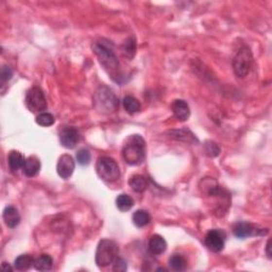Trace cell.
<instances>
[{
    "instance_id": "5bb4252c",
    "label": "cell",
    "mask_w": 272,
    "mask_h": 272,
    "mask_svg": "<svg viewBox=\"0 0 272 272\" xmlns=\"http://www.w3.org/2000/svg\"><path fill=\"white\" fill-rule=\"evenodd\" d=\"M26 158L21 152L12 150L8 155V164L10 167V170L13 173H16L18 170L24 168V165L26 163Z\"/></svg>"
},
{
    "instance_id": "1f68e13d",
    "label": "cell",
    "mask_w": 272,
    "mask_h": 272,
    "mask_svg": "<svg viewBox=\"0 0 272 272\" xmlns=\"http://www.w3.org/2000/svg\"><path fill=\"white\" fill-rule=\"evenodd\" d=\"M270 242H271V240H268V242H267V246H266V253H267V256H268V258H269V259L271 258V252H270L271 246H270Z\"/></svg>"
},
{
    "instance_id": "3957f363",
    "label": "cell",
    "mask_w": 272,
    "mask_h": 272,
    "mask_svg": "<svg viewBox=\"0 0 272 272\" xmlns=\"http://www.w3.org/2000/svg\"><path fill=\"white\" fill-rule=\"evenodd\" d=\"M119 256V248L115 241L111 239H102L98 244L95 260L99 268L112 265Z\"/></svg>"
},
{
    "instance_id": "5b68a950",
    "label": "cell",
    "mask_w": 272,
    "mask_h": 272,
    "mask_svg": "<svg viewBox=\"0 0 272 272\" xmlns=\"http://www.w3.org/2000/svg\"><path fill=\"white\" fill-rule=\"evenodd\" d=\"M97 175L102 181L114 183L120 178V169L117 162L109 156H100L96 164Z\"/></svg>"
},
{
    "instance_id": "7c38bea8",
    "label": "cell",
    "mask_w": 272,
    "mask_h": 272,
    "mask_svg": "<svg viewBox=\"0 0 272 272\" xmlns=\"http://www.w3.org/2000/svg\"><path fill=\"white\" fill-rule=\"evenodd\" d=\"M172 113L180 121H186L190 116V109L187 102L182 99H177L171 104Z\"/></svg>"
},
{
    "instance_id": "7402d4cb",
    "label": "cell",
    "mask_w": 272,
    "mask_h": 272,
    "mask_svg": "<svg viewBox=\"0 0 272 272\" xmlns=\"http://www.w3.org/2000/svg\"><path fill=\"white\" fill-rule=\"evenodd\" d=\"M168 265L173 271H183L187 267V260L181 254H173L168 260Z\"/></svg>"
},
{
    "instance_id": "ba28073f",
    "label": "cell",
    "mask_w": 272,
    "mask_h": 272,
    "mask_svg": "<svg viewBox=\"0 0 272 272\" xmlns=\"http://www.w3.org/2000/svg\"><path fill=\"white\" fill-rule=\"evenodd\" d=\"M264 230L265 229H259L257 225H254L249 222H237L233 227V234L237 238L245 239L247 237L267 234L268 231Z\"/></svg>"
},
{
    "instance_id": "d6986e66",
    "label": "cell",
    "mask_w": 272,
    "mask_h": 272,
    "mask_svg": "<svg viewBox=\"0 0 272 272\" xmlns=\"http://www.w3.org/2000/svg\"><path fill=\"white\" fill-rule=\"evenodd\" d=\"M34 259L29 254H22L15 259L14 262V269L18 271H26L30 269L32 266H34Z\"/></svg>"
},
{
    "instance_id": "f1b7e54d",
    "label": "cell",
    "mask_w": 272,
    "mask_h": 272,
    "mask_svg": "<svg viewBox=\"0 0 272 272\" xmlns=\"http://www.w3.org/2000/svg\"><path fill=\"white\" fill-rule=\"evenodd\" d=\"M13 77V71L9 66L3 65L1 68V73H0V78H1V83L2 85L7 83Z\"/></svg>"
},
{
    "instance_id": "7a4b0ae2",
    "label": "cell",
    "mask_w": 272,
    "mask_h": 272,
    "mask_svg": "<svg viewBox=\"0 0 272 272\" xmlns=\"http://www.w3.org/2000/svg\"><path fill=\"white\" fill-rule=\"evenodd\" d=\"M121 153L128 165H141L146 159V142L138 134L130 135L126 138Z\"/></svg>"
},
{
    "instance_id": "484cf974",
    "label": "cell",
    "mask_w": 272,
    "mask_h": 272,
    "mask_svg": "<svg viewBox=\"0 0 272 272\" xmlns=\"http://www.w3.org/2000/svg\"><path fill=\"white\" fill-rule=\"evenodd\" d=\"M36 124L40 127H51L54 125V115H51L50 113H39L36 116Z\"/></svg>"
},
{
    "instance_id": "9c48e42d",
    "label": "cell",
    "mask_w": 272,
    "mask_h": 272,
    "mask_svg": "<svg viewBox=\"0 0 272 272\" xmlns=\"http://www.w3.org/2000/svg\"><path fill=\"white\" fill-rule=\"evenodd\" d=\"M225 233L221 230H211L204 238L205 246L213 252H220L223 250L225 244Z\"/></svg>"
},
{
    "instance_id": "ac0fdd59",
    "label": "cell",
    "mask_w": 272,
    "mask_h": 272,
    "mask_svg": "<svg viewBox=\"0 0 272 272\" xmlns=\"http://www.w3.org/2000/svg\"><path fill=\"white\" fill-rule=\"evenodd\" d=\"M129 185L133 192L143 193L148 187V180L146 177H144L142 175H134L130 178Z\"/></svg>"
},
{
    "instance_id": "603a6c76",
    "label": "cell",
    "mask_w": 272,
    "mask_h": 272,
    "mask_svg": "<svg viewBox=\"0 0 272 272\" xmlns=\"http://www.w3.org/2000/svg\"><path fill=\"white\" fill-rule=\"evenodd\" d=\"M123 106L125 108V109L129 114H136L141 111V102L138 101L136 98L132 97V96H127L124 98L123 100Z\"/></svg>"
},
{
    "instance_id": "6da1fadb",
    "label": "cell",
    "mask_w": 272,
    "mask_h": 272,
    "mask_svg": "<svg viewBox=\"0 0 272 272\" xmlns=\"http://www.w3.org/2000/svg\"><path fill=\"white\" fill-rule=\"evenodd\" d=\"M91 48L97 55L98 60H99L100 64L103 66L104 71L109 73V76L111 77L115 82L119 83L123 77H121L119 69V61L116 54H115L113 45L111 44V42H109V40L104 38L98 39L92 44Z\"/></svg>"
},
{
    "instance_id": "2e32d148",
    "label": "cell",
    "mask_w": 272,
    "mask_h": 272,
    "mask_svg": "<svg viewBox=\"0 0 272 272\" xmlns=\"http://www.w3.org/2000/svg\"><path fill=\"white\" fill-rule=\"evenodd\" d=\"M149 251L154 255H160L163 254L167 249V242L164 239V237L161 235H153L150 237L149 240Z\"/></svg>"
},
{
    "instance_id": "4fadbf2b",
    "label": "cell",
    "mask_w": 272,
    "mask_h": 272,
    "mask_svg": "<svg viewBox=\"0 0 272 272\" xmlns=\"http://www.w3.org/2000/svg\"><path fill=\"white\" fill-rule=\"evenodd\" d=\"M4 223L7 224V227L10 229H15L18 227L20 223V215L18 213V210L14 206H7L3 210L2 214Z\"/></svg>"
},
{
    "instance_id": "277c9868",
    "label": "cell",
    "mask_w": 272,
    "mask_h": 272,
    "mask_svg": "<svg viewBox=\"0 0 272 272\" xmlns=\"http://www.w3.org/2000/svg\"><path fill=\"white\" fill-rule=\"evenodd\" d=\"M94 104L98 112L109 114L116 111L118 108V99L111 89L106 85H101L95 92Z\"/></svg>"
},
{
    "instance_id": "8fae6325",
    "label": "cell",
    "mask_w": 272,
    "mask_h": 272,
    "mask_svg": "<svg viewBox=\"0 0 272 272\" xmlns=\"http://www.w3.org/2000/svg\"><path fill=\"white\" fill-rule=\"evenodd\" d=\"M74 166H76V163H74V160L73 159L72 155L69 154L62 155L59 159V161H57V165H56L57 175H59L62 179H64V180H67V179H69L73 176Z\"/></svg>"
},
{
    "instance_id": "44dd1931",
    "label": "cell",
    "mask_w": 272,
    "mask_h": 272,
    "mask_svg": "<svg viewBox=\"0 0 272 272\" xmlns=\"http://www.w3.org/2000/svg\"><path fill=\"white\" fill-rule=\"evenodd\" d=\"M54 266V259L48 254H42L34 260V268L38 271H49Z\"/></svg>"
},
{
    "instance_id": "4316f807",
    "label": "cell",
    "mask_w": 272,
    "mask_h": 272,
    "mask_svg": "<svg viewBox=\"0 0 272 272\" xmlns=\"http://www.w3.org/2000/svg\"><path fill=\"white\" fill-rule=\"evenodd\" d=\"M204 150L205 152L208 156H211V158H216L219 154H220V147L218 146V145L215 142H212V141H207L204 145Z\"/></svg>"
},
{
    "instance_id": "83f0119b",
    "label": "cell",
    "mask_w": 272,
    "mask_h": 272,
    "mask_svg": "<svg viewBox=\"0 0 272 272\" xmlns=\"http://www.w3.org/2000/svg\"><path fill=\"white\" fill-rule=\"evenodd\" d=\"M91 152L89 151L88 149H85V148L80 149L79 151H78V153H77V162H78V164L82 165V166L89 165L90 162H91Z\"/></svg>"
},
{
    "instance_id": "52a82bcc",
    "label": "cell",
    "mask_w": 272,
    "mask_h": 272,
    "mask_svg": "<svg viewBox=\"0 0 272 272\" xmlns=\"http://www.w3.org/2000/svg\"><path fill=\"white\" fill-rule=\"evenodd\" d=\"M26 106L32 113H43L47 109V101L42 89L33 86L27 91Z\"/></svg>"
},
{
    "instance_id": "4dcf8cb0",
    "label": "cell",
    "mask_w": 272,
    "mask_h": 272,
    "mask_svg": "<svg viewBox=\"0 0 272 272\" xmlns=\"http://www.w3.org/2000/svg\"><path fill=\"white\" fill-rule=\"evenodd\" d=\"M1 268H2V270L5 271V272H9V271H13V270H14V268L11 267V266H10L8 263H5V262L2 263Z\"/></svg>"
},
{
    "instance_id": "e0dca14e",
    "label": "cell",
    "mask_w": 272,
    "mask_h": 272,
    "mask_svg": "<svg viewBox=\"0 0 272 272\" xmlns=\"http://www.w3.org/2000/svg\"><path fill=\"white\" fill-rule=\"evenodd\" d=\"M171 138L177 141H181L184 143H189V144H198V140L194 135L193 132L186 129H181V130H171L168 132Z\"/></svg>"
},
{
    "instance_id": "f546056e",
    "label": "cell",
    "mask_w": 272,
    "mask_h": 272,
    "mask_svg": "<svg viewBox=\"0 0 272 272\" xmlns=\"http://www.w3.org/2000/svg\"><path fill=\"white\" fill-rule=\"evenodd\" d=\"M128 269V266H127L126 260L121 257H117L116 260L113 263V270L114 271H126Z\"/></svg>"
},
{
    "instance_id": "30bf717a",
    "label": "cell",
    "mask_w": 272,
    "mask_h": 272,
    "mask_svg": "<svg viewBox=\"0 0 272 272\" xmlns=\"http://www.w3.org/2000/svg\"><path fill=\"white\" fill-rule=\"evenodd\" d=\"M81 140L80 132L73 127L64 128L60 132L61 145L66 149H73Z\"/></svg>"
},
{
    "instance_id": "ffe728a7",
    "label": "cell",
    "mask_w": 272,
    "mask_h": 272,
    "mask_svg": "<svg viewBox=\"0 0 272 272\" xmlns=\"http://www.w3.org/2000/svg\"><path fill=\"white\" fill-rule=\"evenodd\" d=\"M133 223L137 228H144L146 227L149 222L151 221V217H150L149 213L145 210H137L136 212L133 213L132 216Z\"/></svg>"
},
{
    "instance_id": "d4e9b609",
    "label": "cell",
    "mask_w": 272,
    "mask_h": 272,
    "mask_svg": "<svg viewBox=\"0 0 272 272\" xmlns=\"http://www.w3.org/2000/svg\"><path fill=\"white\" fill-rule=\"evenodd\" d=\"M123 54L127 59H133V56L136 54V39L134 37H129L125 40L123 44Z\"/></svg>"
},
{
    "instance_id": "8992f818",
    "label": "cell",
    "mask_w": 272,
    "mask_h": 272,
    "mask_svg": "<svg viewBox=\"0 0 272 272\" xmlns=\"http://www.w3.org/2000/svg\"><path fill=\"white\" fill-rule=\"evenodd\" d=\"M253 66V55L248 47L240 48L233 59V72L239 79L246 78Z\"/></svg>"
},
{
    "instance_id": "cb8c5ba5",
    "label": "cell",
    "mask_w": 272,
    "mask_h": 272,
    "mask_svg": "<svg viewBox=\"0 0 272 272\" xmlns=\"http://www.w3.org/2000/svg\"><path fill=\"white\" fill-rule=\"evenodd\" d=\"M133 205H134V200L129 195L121 194L116 198V206L120 212H128Z\"/></svg>"
},
{
    "instance_id": "9a60e30c",
    "label": "cell",
    "mask_w": 272,
    "mask_h": 272,
    "mask_svg": "<svg viewBox=\"0 0 272 272\" xmlns=\"http://www.w3.org/2000/svg\"><path fill=\"white\" fill-rule=\"evenodd\" d=\"M40 170V162L36 158V156H29L26 160V163L24 165V168H22V172L24 175L28 178H33L36 177Z\"/></svg>"
}]
</instances>
